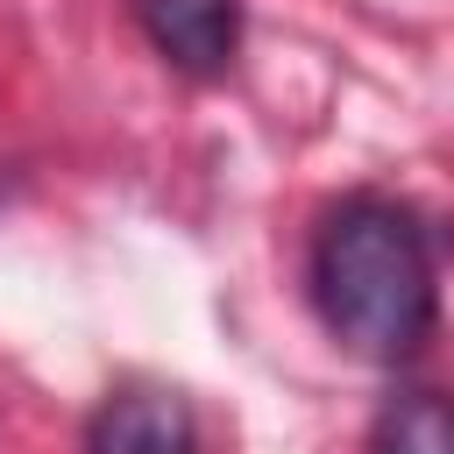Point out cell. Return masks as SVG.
<instances>
[{
  "label": "cell",
  "mask_w": 454,
  "mask_h": 454,
  "mask_svg": "<svg viewBox=\"0 0 454 454\" xmlns=\"http://www.w3.org/2000/svg\"><path fill=\"white\" fill-rule=\"evenodd\" d=\"M312 298L340 348L369 362H397L433 333L440 291H433V248L419 220L390 199H348L326 213L312 248Z\"/></svg>",
  "instance_id": "obj_1"
},
{
  "label": "cell",
  "mask_w": 454,
  "mask_h": 454,
  "mask_svg": "<svg viewBox=\"0 0 454 454\" xmlns=\"http://www.w3.org/2000/svg\"><path fill=\"white\" fill-rule=\"evenodd\" d=\"M142 35L184 78H220L241 50V0H128Z\"/></svg>",
  "instance_id": "obj_2"
},
{
  "label": "cell",
  "mask_w": 454,
  "mask_h": 454,
  "mask_svg": "<svg viewBox=\"0 0 454 454\" xmlns=\"http://www.w3.org/2000/svg\"><path fill=\"white\" fill-rule=\"evenodd\" d=\"M85 454H199L192 404L163 383H121L85 433Z\"/></svg>",
  "instance_id": "obj_3"
},
{
  "label": "cell",
  "mask_w": 454,
  "mask_h": 454,
  "mask_svg": "<svg viewBox=\"0 0 454 454\" xmlns=\"http://www.w3.org/2000/svg\"><path fill=\"white\" fill-rule=\"evenodd\" d=\"M376 454H454V404L433 390H404L376 419Z\"/></svg>",
  "instance_id": "obj_4"
}]
</instances>
